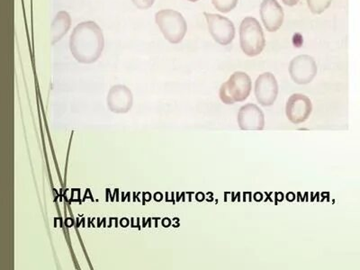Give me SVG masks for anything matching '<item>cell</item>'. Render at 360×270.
<instances>
[{"instance_id":"obj_1","label":"cell","mask_w":360,"mask_h":270,"mask_svg":"<svg viewBox=\"0 0 360 270\" xmlns=\"http://www.w3.org/2000/svg\"><path fill=\"white\" fill-rule=\"evenodd\" d=\"M104 35L98 24L88 21L78 24L70 39V48L75 59L92 63L100 57L104 49Z\"/></svg>"},{"instance_id":"obj_2","label":"cell","mask_w":360,"mask_h":270,"mask_svg":"<svg viewBox=\"0 0 360 270\" xmlns=\"http://www.w3.org/2000/svg\"><path fill=\"white\" fill-rule=\"evenodd\" d=\"M241 48L247 56L255 57L263 53L265 41L264 33L260 24L253 17H246L240 26Z\"/></svg>"},{"instance_id":"obj_3","label":"cell","mask_w":360,"mask_h":270,"mask_svg":"<svg viewBox=\"0 0 360 270\" xmlns=\"http://www.w3.org/2000/svg\"><path fill=\"white\" fill-rule=\"evenodd\" d=\"M251 87L250 76L242 72L233 73L228 81L221 85L219 91L221 102L233 105L245 101L250 96Z\"/></svg>"},{"instance_id":"obj_4","label":"cell","mask_w":360,"mask_h":270,"mask_svg":"<svg viewBox=\"0 0 360 270\" xmlns=\"http://www.w3.org/2000/svg\"><path fill=\"white\" fill-rule=\"evenodd\" d=\"M155 19L163 35L171 44L177 45L182 41L187 29L182 15L171 9H165L156 14Z\"/></svg>"},{"instance_id":"obj_5","label":"cell","mask_w":360,"mask_h":270,"mask_svg":"<svg viewBox=\"0 0 360 270\" xmlns=\"http://www.w3.org/2000/svg\"><path fill=\"white\" fill-rule=\"evenodd\" d=\"M209 32L221 45H229L235 38V29L228 18L217 14L205 13Z\"/></svg>"},{"instance_id":"obj_6","label":"cell","mask_w":360,"mask_h":270,"mask_svg":"<svg viewBox=\"0 0 360 270\" xmlns=\"http://www.w3.org/2000/svg\"><path fill=\"white\" fill-rule=\"evenodd\" d=\"M289 74L297 84H308L317 74L315 61L304 54L294 58L289 65Z\"/></svg>"},{"instance_id":"obj_7","label":"cell","mask_w":360,"mask_h":270,"mask_svg":"<svg viewBox=\"0 0 360 270\" xmlns=\"http://www.w3.org/2000/svg\"><path fill=\"white\" fill-rule=\"evenodd\" d=\"M313 111L312 101L303 94H294L288 98L285 115L294 125H300L309 118Z\"/></svg>"},{"instance_id":"obj_8","label":"cell","mask_w":360,"mask_h":270,"mask_svg":"<svg viewBox=\"0 0 360 270\" xmlns=\"http://www.w3.org/2000/svg\"><path fill=\"white\" fill-rule=\"evenodd\" d=\"M279 95V84L272 72L258 76L255 82V96L263 106H272Z\"/></svg>"},{"instance_id":"obj_9","label":"cell","mask_w":360,"mask_h":270,"mask_svg":"<svg viewBox=\"0 0 360 270\" xmlns=\"http://www.w3.org/2000/svg\"><path fill=\"white\" fill-rule=\"evenodd\" d=\"M239 127L243 131H261L265 127L263 110L254 104L243 106L238 113Z\"/></svg>"},{"instance_id":"obj_10","label":"cell","mask_w":360,"mask_h":270,"mask_svg":"<svg viewBox=\"0 0 360 270\" xmlns=\"http://www.w3.org/2000/svg\"><path fill=\"white\" fill-rule=\"evenodd\" d=\"M260 17L269 32H276L284 22V11L276 0H263L260 5Z\"/></svg>"},{"instance_id":"obj_11","label":"cell","mask_w":360,"mask_h":270,"mask_svg":"<svg viewBox=\"0 0 360 270\" xmlns=\"http://www.w3.org/2000/svg\"><path fill=\"white\" fill-rule=\"evenodd\" d=\"M70 17L65 11H61L55 17L52 24V44L60 41L70 27Z\"/></svg>"},{"instance_id":"obj_12","label":"cell","mask_w":360,"mask_h":270,"mask_svg":"<svg viewBox=\"0 0 360 270\" xmlns=\"http://www.w3.org/2000/svg\"><path fill=\"white\" fill-rule=\"evenodd\" d=\"M109 101L111 106H128L132 101L131 91L125 86H116L110 90Z\"/></svg>"},{"instance_id":"obj_13","label":"cell","mask_w":360,"mask_h":270,"mask_svg":"<svg viewBox=\"0 0 360 270\" xmlns=\"http://www.w3.org/2000/svg\"><path fill=\"white\" fill-rule=\"evenodd\" d=\"M332 0H307L311 12L315 15H320L330 7Z\"/></svg>"},{"instance_id":"obj_14","label":"cell","mask_w":360,"mask_h":270,"mask_svg":"<svg viewBox=\"0 0 360 270\" xmlns=\"http://www.w3.org/2000/svg\"><path fill=\"white\" fill-rule=\"evenodd\" d=\"M214 8L221 13H228L235 9L238 0H212Z\"/></svg>"},{"instance_id":"obj_15","label":"cell","mask_w":360,"mask_h":270,"mask_svg":"<svg viewBox=\"0 0 360 270\" xmlns=\"http://www.w3.org/2000/svg\"><path fill=\"white\" fill-rule=\"evenodd\" d=\"M155 0H132L134 4L140 9H148L152 7Z\"/></svg>"},{"instance_id":"obj_16","label":"cell","mask_w":360,"mask_h":270,"mask_svg":"<svg viewBox=\"0 0 360 270\" xmlns=\"http://www.w3.org/2000/svg\"><path fill=\"white\" fill-rule=\"evenodd\" d=\"M282 1L284 2V4L288 6V7H294V6L299 3L300 0H282Z\"/></svg>"},{"instance_id":"obj_17","label":"cell","mask_w":360,"mask_h":270,"mask_svg":"<svg viewBox=\"0 0 360 270\" xmlns=\"http://www.w3.org/2000/svg\"><path fill=\"white\" fill-rule=\"evenodd\" d=\"M189 1H191V2H196V1H198V0H189Z\"/></svg>"}]
</instances>
